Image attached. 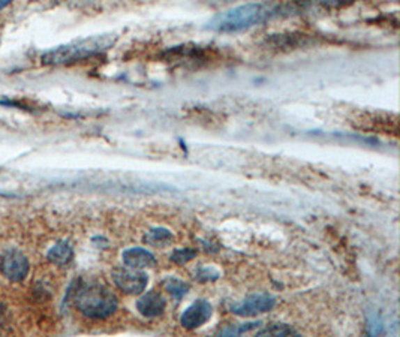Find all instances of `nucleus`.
Wrapping results in <instances>:
<instances>
[{
  "mask_svg": "<svg viewBox=\"0 0 400 337\" xmlns=\"http://www.w3.org/2000/svg\"><path fill=\"white\" fill-rule=\"evenodd\" d=\"M277 13V6L267 3H246L216 14L207 23V29L215 32H238L256 24Z\"/></svg>",
  "mask_w": 400,
  "mask_h": 337,
  "instance_id": "obj_1",
  "label": "nucleus"
},
{
  "mask_svg": "<svg viewBox=\"0 0 400 337\" xmlns=\"http://www.w3.org/2000/svg\"><path fill=\"white\" fill-rule=\"evenodd\" d=\"M75 306L87 318L105 320L117 311V297L107 286L89 283L82 286L75 295Z\"/></svg>",
  "mask_w": 400,
  "mask_h": 337,
  "instance_id": "obj_2",
  "label": "nucleus"
},
{
  "mask_svg": "<svg viewBox=\"0 0 400 337\" xmlns=\"http://www.w3.org/2000/svg\"><path fill=\"white\" fill-rule=\"evenodd\" d=\"M114 42H116L114 35H102V36L79 39V41L52 49V52L47 53L43 57V61L44 63H49V65H60V63L82 61V58L105 52V49H108L109 47H113Z\"/></svg>",
  "mask_w": 400,
  "mask_h": 337,
  "instance_id": "obj_3",
  "label": "nucleus"
},
{
  "mask_svg": "<svg viewBox=\"0 0 400 337\" xmlns=\"http://www.w3.org/2000/svg\"><path fill=\"white\" fill-rule=\"evenodd\" d=\"M113 281L120 291L129 295L141 294L148 283V277L144 272L137 269H116L113 272Z\"/></svg>",
  "mask_w": 400,
  "mask_h": 337,
  "instance_id": "obj_4",
  "label": "nucleus"
},
{
  "mask_svg": "<svg viewBox=\"0 0 400 337\" xmlns=\"http://www.w3.org/2000/svg\"><path fill=\"white\" fill-rule=\"evenodd\" d=\"M276 300L268 294H254L249 295L243 301L231 306V311L238 316H255L272 311Z\"/></svg>",
  "mask_w": 400,
  "mask_h": 337,
  "instance_id": "obj_5",
  "label": "nucleus"
},
{
  "mask_svg": "<svg viewBox=\"0 0 400 337\" xmlns=\"http://www.w3.org/2000/svg\"><path fill=\"white\" fill-rule=\"evenodd\" d=\"M0 269L8 281L22 282L29 273V261L22 252L11 251L3 255Z\"/></svg>",
  "mask_w": 400,
  "mask_h": 337,
  "instance_id": "obj_6",
  "label": "nucleus"
},
{
  "mask_svg": "<svg viewBox=\"0 0 400 337\" xmlns=\"http://www.w3.org/2000/svg\"><path fill=\"white\" fill-rule=\"evenodd\" d=\"M210 316H212V306L210 303L199 300L195 301L192 306H189L187 309L182 313V318H180V322L187 330H194L206 324Z\"/></svg>",
  "mask_w": 400,
  "mask_h": 337,
  "instance_id": "obj_7",
  "label": "nucleus"
},
{
  "mask_svg": "<svg viewBox=\"0 0 400 337\" xmlns=\"http://www.w3.org/2000/svg\"><path fill=\"white\" fill-rule=\"evenodd\" d=\"M167 307V301L161 292L150 291L144 294L141 299L137 301V309L146 318H155V316L162 315Z\"/></svg>",
  "mask_w": 400,
  "mask_h": 337,
  "instance_id": "obj_8",
  "label": "nucleus"
},
{
  "mask_svg": "<svg viewBox=\"0 0 400 337\" xmlns=\"http://www.w3.org/2000/svg\"><path fill=\"white\" fill-rule=\"evenodd\" d=\"M123 262L129 269H146V267L156 265V258L153 253L143 249V247H132L123 252Z\"/></svg>",
  "mask_w": 400,
  "mask_h": 337,
  "instance_id": "obj_9",
  "label": "nucleus"
},
{
  "mask_svg": "<svg viewBox=\"0 0 400 337\" xmlns=\"http://www.w3.org/2000/svg\"><path fill=\"white\" fill-rule=\"evenodd\" d=\"M48 256V260L57 264V265H65L68 264L69 261L72 260V256H74V249H72V246L69 244L68 242H59L57 244H54L52 249L48 251L47 253Z\"/></svg>",
  "mask_w": 400,
  "mask_h": 337,
  "instance_id": "obj_10",
  "label": "nucleus"
},
{
  "mask_svg": "<svg viewBox=\"0 0 400 337\" xmlns=\"http://www.w3.org/2000/svg\"><path fill=\"white\" fill-rule=\"evenodd\" d=\"M255 337H302V334L286 324H273L266 327Z\"/></svg>",
  "mask_w": 400,
  "mask_h": 337,
  "instance_id": "obj_11",
  "label": "nucleus"
},
{
  "mask_svg": "<svg viewBox=\"0 0 400 337\" xmlns=\"http://www.w3.org/2000/svg\"><path fill=\"white\" fill-rule=\"evenodd\" d=\"M146 243L156 246V247H164L173 242V234L169 233L165 228H153L150 230L148 234L146 235Z\"/></svg>",
  "mask_w": 400,
  "mask_h": 337,
  "instance_id": "obj_12",
  "label": "nucleus"
},
{
  "mask_svg": "<svg viewBox=\"0 0 400 337\" xmlns=\"http://www.w3.org/2000/svg\"><path fill=\"white\" fill-rule=\"evenodd\" d=\"M164 288L177 300L182 299V297L189 291L187 283L178 281V279H174V277H169V279H167L164 282Z\"/></svg>",
  "mask_w": 400,
  "mask_h": 337,
  "instance_id": "obj_13",
  "label": "nucleus"
},
{
  "mask_svg": "<svg viewBox=\"0 0 400 337\" xmlns=\"http://www.w3.org/2000/svg\"><path fill=\"white\" fill-rule=\"evenodd\" d=\"M255 325L258 324H242V325H228L225 329L217 333V337H237L238 334H242L245 331L252 330Z\"/></svg>",
  "mask_w": 400,
  "mask_h": 337,
  "instance_id": "obj_14",
  "label": "nucleus"
},
{
  "mask_svg": "<svg viewBox=\"0 0 400 337\" xmlns=\"http://www.w3.org/2000/svg\"><path fill=\"white\" fill-rule=\"evenodd\" d=\"M195 256H197V251L194 249H178L171 255V261L178 265H183L189 261H192Z\"/></svg>",
  "mask_w": 400,
  "mask_h": 337,
  "instance_id": "obj_15",
  "label": "nucleus"
}]
</instances>
